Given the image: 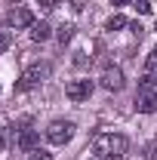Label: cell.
I'll list each match as a JSON object with an SVG mask.
<instances>
[{
	"mask_svg": "<svg viewBox=\"0 0 157 160\" xmlns=\"http://www.w3.org/2000/svg\"><path fill=\"white\" fill-rule=\"evenodd\" d=\"M99 83H102V86H105L108 92H120L126 80H123V71H120V68H114V65H108V68L102 71V77H99Z\"/></svg>",
	"mask_w": 157,
	"mask_h": 160,
	"instance_id": "277c9868",
	"label": "cell"
},
{
	"mask_svg": "<svg viewBox=\"0 0 157 160\" xmlns=\"http://www.w3.org/2000/svg\"><path fill=\"white\" fill-rule=\"evenodd\" d=\"M126 3H133V0H111V6H126Z\"/></svg>",
	"mask_w": 157,
	"mask_h": 160,
	"instance_id": "ac0fdd59",
	"label": "cell"
},
{
	"mask_svg": "<svg viewBox=\"0 0 157 160\" xmlns=\"http://www.w3.org/2000/svg\"><path fill=\"white\" fill-rule=\"evenodd\" d=\"M49 34H53V28H49L46 22H34V25H31V40L43 43V40H49Z\"/></svg>",
	"mask_w": 157,
	"mask_h": 160,
	"instance_id": "ba28073f",
	"label": "cell"
},
{
	"mask_svg": "<svg viewBox=\"0 0 157 160\" xmlns=\"http://www.w3.org/2000/svg\"><path fill=\"white\" fill-rule=\"evenodd\" d=\"M154 56H157V49H154Z\"/></svg>",
	"mask_w": 157,
	"mask_h": 160,
	"instance_id": "44dd1931",
	"label": "cell"
},
{
	"mask_svg": "<svg viewBox=\"0 0 157 160\" xmlns=\"http://www.w3.org/2000/svg\"><path fill=\"white\" fill-rule=\"evenodd\" d=\"M59 3H62V0H43V9H56Z\"/></svg>",
	"mask_w": 157,
	"mask_h": 160,
	"instance_id": "e0dca14e",
	"label": "cell"
},
{
	"mask_svg": "<svg viewBox=\"0 0 157 160\" xmlns=\"http://www.w3.org/2000/svg\"><path fill=\"white\" fill-rule=\"evenodd\" d=\"M105 28H108V31H120V28H129V22L123 19V16H111V19H108V25H105Z\"/></svg>",
	"mask_w": 157,
	"mask_h": 160,
	"instance_id": "30bf717a",
	"label": "cell"
},
{
	"mask_svg": "<svg viewBox=\"0 0 157 160\" xmlns=\"http://www.w3.org/2000/svg\"><path fill=\"white\" fill-rule=\"evenodd\" d=\"M34 142H37V132L25 129V132L19 136V148H25V151H34Z\"/></svg>",
	"mask_w": 157,
	"mask_h": 160,
	"instance_id": "9c48e42d",
	"label": "cell"
},
{
	"mask_svg": "<svg viewBox=\"0 0 157 160\" xmlns=\"http://www.w3.org/2000/svg\"><path fill=\"white\" fill-rule=\"evenodd\" d=\"M154 31H157V25H154Z\"/></svg>",
	"mask_w": 157,
	"mask_h": 160,
	"instance_id": "ffe728a7",
	"label": "cell"
},
{
	"mask_svg": "<svg viewBox=\"0 0 157 160\" xmlns=\"http://www.w3.org/2000/svg\"><path fill=\"white\" fill-rule=\"evenodd\" d=\"M65 96L71 102H86L93 96V80H71V83L65 86Z\"/></svg>",
	"mask_w": 157,
	"mask_h": 160,
	"instance_id": "5b68a950",
	"label": "cell"
},
{
	"mask_svg": "<svg viewBox=\"0 0 157 160\" xmlns=\"http://www.w3.org/2000/svg\"><path fill=\"white\" fill-rule=\"evenodd\" d=\"M145 157H148V160H157V139L145 145Z\"/></svg>",
	"mask_w": 157,
	"mask_h": 160,
	"instance_id": "4fadbf2b",
	"label": "cell"
},
{
	"mask_svg": "<svg viewBox=\"0 0 157 160\" xmlns=\"http://www.w3.org/2000/svg\"><path fill=\"white\" fill-rule=\"evenodd\" d=\"M56 37H59V43H62V46H65L68 40L74 37V28H71V25H62V28H59V34H56Z\"/></svg>",
	"mask_w": 157,
	"mask_h": 160,
	"instance_id": "8fae6325",
	"label": "cell"
},
{
	"mask_svg": "<svg viewBox=\"0 0 157 160\" xmlns=\"http://www.w3.org/2000/svg\"><path fill=\"white\" fill-rule=\"evenodd\" d=\"M9 136H13V129H9V126H0V151L9 145Z\"/></svg>",
	"mask_w": 157,
	"mask_h": 160,
	"instance_id": "7c38bea8",
	"label": "cell"
},
{
	"mask_svg": "<svg viewBox=\"0 0 157 160\" xmlns=\"http://www.w3.org/2000/svg\"><path fill=\"white\" fill-rule=\"evenodd\" d=\"M74 139V123L71 120H53L46 126V142L49 145H68Z\"/></svg>",
	"mask_w": 157,
	"mask_h": 160,
	"instance_id": "3957f363",
	"label": "cell"
},
{
	"mask_svg": "<svg viewBox=\"0 0 157 160\" xmlns=\"http://www.w3.org/2000/svg\"><path fill=\"white\" fill-rule=\"evenodd\" d=\"M13 3H22V0H13Z\"/></svg>",
	"mask_w": 157,
	"mask_h": 160,
	"instance_id": "d6986e66",
	"label": "cell"
},
{
	"mask_svg": "<svg viewBox=\"0 0 157 160\" xmlns=\"http://www.w3.org/2000/svg\"><path fill=\"white\" fill-rule=\"evenodd\" d=\"M6 25H9V28H31V25H34V16H31V9L19 6V9H13V12H9Z\"/></svg>",
	"mask_w": 157,
	"mask_h": 160,
	"instance_id": "52a82bcc",
	"label": "cell"
},
{
	"mask_svg": "<svg viewBox=\"0 0 157 160\" xmlns=\"http://www.w3.org/2000/svg\"><path fill=\"white\" fill-rule=\"evenodd\" d=\"M49 77V65H43V62H37V65H31L25 74L19 77V83H16V89L19 92H28V89H34V86H40L43 80Z\"/></svg>",
	"mask_w": 157,
	"mask_h": 160,
	"instance_id": "7a4b0ae2",
	"label": "cell"
},
{
	"mask_svg": "<svg viewBox=\"0 0 157 160\" xmlns=\"http://www.w3.org/2000/svg\"><path fill=\"white\" fill-rule=\"evenodd\" d=\"M28 160H49V154L43 148H34V151H28Z\"/></svg>",
	"mask_w": 157,
	"mask_h": 160,
	"instance_id": "5bb4252c",
	"label": "cell"
},
{
	"mask_svg": "<svg viewBox=\"0 0 157 160\" xmlns=\"http://www.w3.org/2000/svg\"><path fill=\"white\" fill-rule=\"evenodd\" d=\"M136 9L142 16H148V12H151V3H148V0H136Z\"/></svg>",
	"mask_w": 157,
	"mask_h": 160,
	"instance_id": "9a60e30c",
	"label": "cell"
},
{
	"mask_svg": "<svg viewBox=\"0 0 157 160\" xmlns=\"http://www.w3.org/2000/svg\"><path fill=\"white\" fill-rule=\"evenodd\" d=\"M136 111L154 114L157 111V89H139L136 92Z\"/></svg>",
	"mask_w": 157,
	"mask_h": 160,
	"instance_id": "8992f818",
	"label": "cell"
},
{
	"mask_svg": "<svg viewBox=\"0 0 157 160\" xmlns=\"http://www.w3.org/2000/svg\"><path fill=\"white\" fill-rule=\"evenodd\" d=\"M9 49V31H0V52Z\"/></svg>",
	"mask_w": 157,
	"mask_h": 160,
	"instance_id": "2e32d148",
	"label": "cell"
},
{
	"mask_svg": "<svg viewBox=\"0 0 157 160\" xmlns=\"http://www.w3.org/2000/svg\"><path fill=\"white\" fill-rule=\"evenodd\" d=\"M126 151H129V142L126 136H117V132H102L93 139V154L99 160H120L126 157Z\"/></svg>",
	"mask_w": 157,
	"mask_h": 160,
	"instance_id": "6da1fadb",
	"label": "cell"
}]
</instances>
